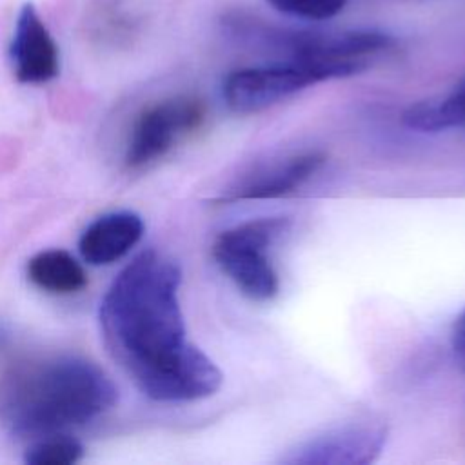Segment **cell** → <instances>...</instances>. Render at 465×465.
<instances>
[{
    "label": "cell",
    "mask_w": 465,
    "mask_h": 465,
    "mask_svg": "<svg viewBox=\"0 0 465 465\" xmlns=\"http://www.w3.org/2000/svg\"><path fill=\"white\" fill-rule=\"evenodd\" d=\"M9 56L15 76L24 84L49 82L60 71L56 42L33 4H24L18 11Z\"/></svg>",
    "instance_id": "7"
},
{
    "label": "cell",
    "mask_w": 465,
    "mask_h": 465,
    "mask_svg": "<svg viewBox=\"0 0 465 465\" xmlns=\"http://www.w3.org/2000/svg\"><path fill=\"white\" fill-rule=\"evenodd\" d=\"M409 129L421 133H438L465 125V80L445 98L412 104L403 113Z\"/></svg>",
    "instance_id": "11"
},
{
    "label": "cell",
    "mask_w": 465,
    "mask_h": 465,
    "mask_svg": "<svg viewBox=\"0 0 465 465\" xmlns=\"http://www.w3.org/2000/svg\"><path fill=\"white\" fill-rule=\"evenodd\" d=\"M387 429L376 423H347L316 434L282 458L287 465H367L383 450Z\"/></svg>",
    "instance_id": "6"
},
{
    "label": "cell",
    "mask_w": 465,
    "mask_h": 465,
    "mask_svg": "<svg viewBox=\"0 0 465 465\" xmlns=\"http://www.w3.org/2000/svg\"><path fill=\"white\" fill-rule=\"evenodd\" d=\"M27 278L51 294H73L87 285V274L78 260L62 249L35 254L27 263Z\"/></svg>",
    "instance_id": "10"
},
{
    "label": "cell",
    "mask_w": 465,
    "mask_h": 465,
    "mask_svg": "<svg viewBox=\"0 0 465 465\" xmlns=\"http://www.w3.org/2000/svg\"><path fill=\"white\" fill-rule=\"evenodd\" d=\"M118 391L93 361L60 354L18 369L0 392V416L22 438L60 434L111 411Z\"/></svg>",
    "instance_id": "2"
},
{
    "label": "cell",
    "mask_w": 465,
    "mask_h": 465,
    "mask_svg": "<svg viewBox=\"0 0 465 465\" xmlns=\"http://www.w3.org/2000/svg\"><path fill=\"white\" fill-rule=\"evenodd\" d=\"M327 156L320 151H309L291 158L285 165L272 169L269 174L234 189L231 194L222 196L220 202H236V200H271L285 196L303 185L323 163Z\"/></svg>",
    "instance_id": "9"
},
{
    "label": "cell",
    "mask_w": 465,
    "mask_h": 465,
    "mask_svg": "<svg viewBox=\"0 0 465 465\" xmlns=\"http://www.w3.org/2000/svg\"><path fill=\"white\" fill-rule=\"evenodd\" d=\"M84 458V445L69 434H49L27 447L24 461L29 465H73Z\"/></svg>",
    "instance_id": "12"
},
{
    "label": "cell",
    "mask_w": 465,
    "mask_h": 465,
    "mask_svg": "<svg viewBox=\"0 0 465 465\" xmlns=\"http://www.w3.org/2000/svg\"><path fill=\"white\" fill-rule=\"evenodd\" d=\"M180 283V265L149 249L125 265L100 302L111 358L156 401L202 400L223 381L218 365L187 340Z\"/></svg>",
    "instance_id": "1"
},
{
    "label": "cell",
    "mask_w": 465,
    "mask_h": 465,
    "mask_svg": "<svg viewBox=\"0 0 465 465\" xmlns=\"http://www.w3.org/2000/svg\"><path fill=\"white\" fill-rule=\"evenodd\" d=\"M352 76L343 65L322 60H280L231 71L222 84L229 109L240 114L263 111L309 85Z\"/></svg>",
    "instance_id": "4"
},
{
    "label": "cell",
    "mask_w": 465,
    "mask_h": 465,
    "mask_svg": "<svg viewBox=\"0 0 465 465\" xmlns=\"http://www.w3.org/2000/svg\"><path fill=\"white\" fill-rule=\"evenodd\" d=\"M463 127H465V125H463Z\"/></svg>",
    "instance_id": "15"
},
{
    "label": "cell",
    "mask_w": 465,
    "mask_h": 465,
    "mask_svg": "<svg viewBox=\"0 0 465 465\" xmlns=\"http://www.w3.org/2000/svg\"><path fill=\"white\" fill-rule=\"evenodd\" d=\"M452 343H454V349H456L460 360L465 363V312L458 318V322L454 325Z\"/></svg>",
    "instance_id": "14"
},
{
    "label": "cell",
    "mask_w": 465,
    "mask_h": 465,
    "mask_svg": "<svg viewBox=\"0 0 465 465\" xmlns=\"http://www.w3.org/2000/svg\"><path fill=\"white\" fill-rule=\"evenodd\" d=\"M267 4L287 16L322 22L340 15L345 9L347 0H267Z\"/></svg>",
    "instance_id": "13"
},
{
    "label": "cell",
    "mask_w": 465,
    "mask_h": 465,
    "mask_svg": "<svg viewBox=\"0 0 465 465\" xmlns=\"http://www.w3.org/2000/svg\"><path fill=\"white\" fill-rule=\"evenodd\" d=\"M205 107L200 100L176 96L147 107L134 122L125 163L131 169H142L167 154L185 134L202 125Z\"/></svg>",
    "instance_id": "5"
},
{
    "label": "cell",
    "mask_w": 465,
    "mask_h": 465,
    "mask_svg": "<svg viewBox=\"0 0 465 465\" xmlns=\"http://www.w3.org/2000/svg\"><path fill=\"white\" fill-rule=\"evenodd\" d=\"M283 216L252 218L222 231L213 243V258L232 283L251 300L267 302L280 291L269 249L287 232Z\"/></svg>",
    "instance_id": "3"
},
{
    "label": "cell",
    "mask_w": 465,
    "mask_h": 465,
    "mask_svg": "<svg viewBox=\"0 0 465 465\" xmlns=\"http://www.w3.org/2000/svg\"><path fill=\"white\" fill-rule=\"evenodd\" d=\"M143 222L136 213L102 214L85 227L78 240L82 258L91 265H109L124 258L142 238Z\"/></svg>",
    "instance_id": "8"
}]
</instances>
